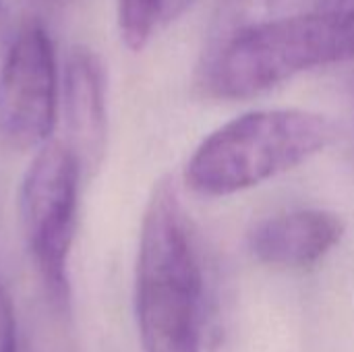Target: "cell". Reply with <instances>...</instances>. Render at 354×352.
<instances>
[{"instance_id":"1","label":"cell","mask_w":354,"mask_h":352,"mask_svg":"<svg viewBox=\"0 0 354 352\" xmlns=\"http://www.w3.org/2000/svg\"><path fill=\"white\" fill-rule=\"evenodd\" d=\"M203 274L189 216L170 176L145 205L135 266V315L145 352H199Z\"/></svg>"},{"instance_id":"2","label":"cell","mask_w":354,"mask_h":352,"mask_svg":"<svg viewBox=\"0 0 354 352\" xmlns=\"http://www.w3.org/2000/svg\"><path fill=\"white\" fill-rule=\"evenodd\" d=\"M342 62H354V10H299L234 29L207 54L199 85L216 100H247Z\"/></svg>"},{"instance_id":"3","label":"cell","mask_w":354,"mask_h":352,"mask_svg":"<svg viewBox=\"0 0 354 352\" xmlns=\"http://www.w3.org/2000/svg\"><path fill=\"white\" fill-rule=\"evenodd\" d=\"M334 137V124L317 112L253 110L199 143L185 168V183L205 197L234 195L309 162Z\"/></svg>"},{"instance_id":"4","label":"cell","mask_w":354,"mask_h":352,"mask_svg":"<svg viewBox=\"0 0 354 352\" xmlns=\"http://www.w3.org/2000/svg\"><path fill=\"white\" fill-rule=\"evenodd\" d=\"M81 162L66 143H46L19 189V220L35 270L60 307L68 305V259L77 228Z\"/></svg>"},{"instance_id":"5","label":"cell","mask_w":354,"mask_h":352,"mask_svg":"<svg viewBox=\"0 0 354 352\" xmlns=\"http://www.w3.org/2000/svg\"><path fill=\"white\" fill-rule=\"evenodd\" d=\"M58 68L48 31L31 21L15 33L0 66V141L29 151L48 143L58 114Z\"/></svg>"},{"instance_id":"6","label":"cell","mask_w":354,"mask_h":352,"mask_svg":"<svg viewBox=\"0 0 354 352\" xmlns=\"http://www.w3.org/2000/svg\"><path fill=\"white\" fill-rule=\"evenodd\" d=\"M62 116L68 135V147L81 166L95 168L104 156L108 139V81L100 56L75 46L62 71L60 85Z\"/></svg>"},{"instance_id":"7","label":"cell","mask_w":354,"mask_h":352,"mask_svg":"<svg viewBox=\"0 0 354 352\" xmlns=\"http://www.w3.org/2000/svg\"><path fill=\"white\" fill-rule=\"evenodd\" d=\"M344 222L328 210H297L259 222L249 234L251 253L276 270L315 268L344 237Z\"/></svg>"},{"instance_id":"8","label":"cell","mask_w":354,"mask_h":352,"mask_svg":"<svg viewBox=\"0 0 354 352\" xmlns=\"http://www.w3.org/2000/svg\"><path fill=\"white\" fill-rule=\"evenodd\" d=\"M118 31L129 50H143L164 23V0H116Z\"/></svg>"},{"instance_id":"9","label":"cell","mask_w":354,"mask_h":352,"mask_svg":"<svg viewBox=\"0 0 354 352\" xmlns=\"http://www.w3.org/2000/svg\"><path fill=\"white\" fill-rule=\"evenodd\" d=\"M0 352H17L15 313L8 290L0 282Z\"/></svg>"},{"instance_id":"10","label":"cell","mask_w":354,"mask_h":352,"mask_svg":"<svg viewBox=\"0 0 354 352\" xmlns=\"http://www.w3.org/2000/svg\"><path fill=\"white\" fill-rule=\"evenodd\" d=\"M301 10H354V0H299Z\"/></svg>"},{"instance_id":"11","label":"cell","mask_w":354,"mask_h":352,"mask_svg":"<svg viewBox=\"0 0 354 352\" xmlns=\"http://www.w3.org/2000/svg\"><path fill=\"white\" fill-rule=\"evenodd\" d=\"M12 37H15V35H10V31H8V17H6V10H4V6L0 4V48H2L4 52H6V48L10 46Z\"/></svg>"}]
</instances>
